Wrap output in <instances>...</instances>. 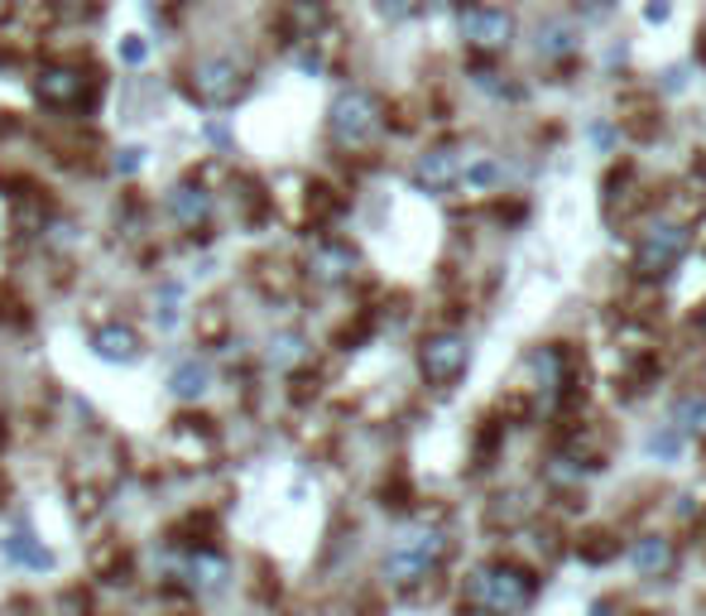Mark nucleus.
I'll list each match as a JSON object with an SVG mask.
<instances>
[{"mask_svg": "<svg viewBox=\"0 0 706 616\" xmlns=\"http://www.w3.org/2000/svg\"><path fill=\"white\" fill-rule=\"evenodd\" d=\"M534 593H539L534 569L510 563V559L476 563L471 579H466V607L481 612V616H514L534 602Z\"/></svg>", "mask_w": 706, "mask_h": 616, "instance_id": "1", "label": "nucleus"}, {"mask_svg": "<svg viewBox=\"0 0 706 616\" xmlns=\"http://www.w3.org/2000/svg\"><path fill=\"white\" fill-rule=\"evenodd\" d=\"M447 530L443 526H409L404 534L394 540V549L384 554V579L399 583V587H414L423 579H433L437 573V563L447 559Z\"/></svg>", "mask_w": 706, "mask_h": 616, "instance_id": "2", "label": "nucleus"}, {"mask_svg": "<svg viewBox=\"0 0 706 616\" xmlns=\"http://www.w3.org/2000/svg\"><path fill=\"white\" fill-rule=\"evenodd\" d=\"M380 126H384V107H380V97H370L366 87L337 91V101L327 107V130H332V140L346 145V150L370 145V140L380 136Z\"/></svg>", "mask_w": 706, "mask_h": 616, "instance_id": "3", "label": "nucleus"}, {"mask_svg": "<svg viewBox=\"0 0 706 616\" xmlns=\"http://www.w3.org/2000/svg\"><path fill=\"white\" fill-rule=\"evenodd\" d=\"M246 91H250L246 68L236 58H226V54H207V58H197L188 68V97L197 101V107H207V111L236 107Z\"/></svg>", "mask_w": 706, "mask_h": 616, "instance_id": "4", "label": "nucleus"}, {"mask_svg": "<svg viewBox=\"0 0 706 616\" xmlns=\"http://www.w3.org/2000/svg\"><path fill=\"white\" fill-rule=\"evenodd\" d=\"M692 246V231L683 221H649L644 231H639V246H634V274H644V280H659V274L677 270V260L687 256Z\"/></svg>", "mask_w": 706, "mask_h": 616, "instance_id": "5", "label": "nucleus"}, {"mask_svg": "<svg viewBox=\"0 0 706 616\" xmlns=\"http://www.w3.org/2000/svg\"><path fill=\"white\" fill-rule=\"evenodd\" d=\"M466 366H471V347H466L461 333H433L423 337L419 347V371L423 381L437 386V390H452L466 376Z\"/></svg>", "mask_w": 706, "mask_h": 616, "instance_id": "6", "label": "nucleus"}, {"mask_svg": "<svg viewBox=\"0 0 706 616\" xmlns=\"http://www.w3.org/2000/svg\"><path fill=\"white\" fill-rule=\"evenodd\" d=\"M461 39L471 48H486V54H504L514 39V15L500 6H486V0H471V6H461Z\"/></svg>", "mask_w": 706, "mask_h": 616, "instance_id": "7", "label": "nucleus"}, {"mask_svg": "<svg viewBox=\"0 0 706 616\" xmlns=\"http://www.w3.org/2000/svg\"><path fill=\"white\" fill-rule=\"evenodd\" d=\"M461 174H466V154L457 145H437L428 154H419L409 183H414L419 193H447V188H457L461 183Z\"/></svg>", "mask_w": 706, "mask_h": 616, "instance_id": "8", "label": "nucleus"}, {"mask_svg": "<svg viewBox=\"0 0 706 616\" xmlns=\"http://www.w3.org/2000/svg\"><path fill=\"white\" fill-rule=\"evenodd\" d=\"M87 73L83 68H68V63H53L34 77V97L44 101V107H77V101L87 97Z\"/></svg>", "mask_w": 706, "mask_h": 616, "instance_id": "9", "label": "nucleus"}, {"mask_svg": "<svg viewBox=\"0 0 706 616\" xmlns=\"http://www.w3.org/2000/svg\"><path fill=\"white\" fill-rule=\"evenodd\" d=\"M0 554L15 563V569H34V573H48L53 563H58V554H53V549L39 540L30 526H15V530H10L6 540H0Z\"/></svg>", "mask_w": 706, "mask_h": 616, "instance_id": "10", "label": "nucleus"}, {"mask_svg": "<svg viewBox=\"0 0 706 616\" xmlns=\"http://www.w3.org/2000/svg\"><path fill=\"white\" fill-rule=\"evenodd\" d=\"M91 352L111 366H130V361H140L144 347H140V333L130 323H106L91 333Z\"/></svg>", "mask_w": 706, "mask_h": 616, "instance_id": "11", "label": "nucleus"}, {"mask_svg": "<svg viewBox=\"0 0 706 616\" xmlns=\"http://www.w3.org/2000/svg\"><path fill=\"white\" fill-rule=\"evenodd\" d=\"M630 563L639 579H663V573H673L677 563V544L669 534H639L634 549H630Z\"/></svg>", "mask_w": 706, "mask_h": 616, "instance_id": "12", "label": "nucleus"}, {"mask_svg": "<svg viewBox=\"0 0 706 616\" xmlns=\"http://www.w3.org/2000/svg\"><path fill=\"white\" fill-rule=\"evenodd\" d=\"M183 579H188L197 593H221L226 579H231V563H226L217 549H193L188 563H183Z\"/></svg>", "mask_w": 706, "mask_h": 616, "instance_id": "13", "label": "nucleus"}, {"mask_svg": "<svg viewBox=\"0 0 706 616\" xmlns=\"http://www.w3.org/2000/svg\"><path fill=\"white\" fill-rule=\"evenodd\" d=\"M169 213L178 227H203L211 217V193L203 183H178V188H169Z\"/></svg>", "mask_w": 706, "mask_h": 616, "instance_id": "14", "label": "nucleus"}, {"mask_svg": "<svg viewBox=\"0 0 706 616\" xmlns=\"http://www.w3.org/2000/svg\"><path fill=\"white\" fill-rule=\"evenodd\" d=\"M308 270H313V280H323V284H341V280H351L356 274V251L351 246H341V241H323L313 251Z\"/></svg>", "mask_w": 706, "mask_h": 616, "instance_id": "15", "label": "nucleus"}, {"mask_svg": "<svg viewBox=\"0 0 706 616\" xmlns=\"http://www.w3.org/2000/svg\"><path fill=\"white\" fill-rule=\"evenodd\" d=\"M211 390V366L207 361H197V357H188L183 366H173V376H169V396L173 400H203Z\"/></svg>", "mask_w": 706, "mask_h": 616, "instance_id": "16", "label": "nucleus"}, {"mask_svg": "<svg viewBox=\"0 0 706 616\" xmlns=\"http://www.w3.org/2000/svg\"><path fill=\"white\" fill-rule=\"evenodd\" d=\"M303 361H308V337L303 333H293L289 327V333L270 337V366L274 371H293V366H303Z\"/></svg>", "mask_w": 706, "mask_h": 616, "instance_id": "17", "label": "nucleus"}, {"mask_svg": "<svg viewBox=\"0 0 706 616\" xmlns=\"http://www.w3.org/2000/svg\"><path fill=\"white\" fill-rule=\"evenodd\" d=\"M673 419H677V429H683V434L706 439V396L677 400V404H673Z\"/></svg>", "mask_w": 706, "mask_h": 616, "instance_id": "18", "label": "nucleus"}, {"mask_svg": "<svg viewBox=\"0 0 706 616\" xmlns=\"http://www.w3.org/2000/svg\"><path fill=\"white\" fill-rule=\"evenodd\" d=\"M289 20L303 39H313V30H323V20H327V6L323 0H289Z\"/></svg>", "mask_w": 706, "mask_h": 616, "instance_id": "19", "label": "nucleus"}, {"mask_svg": "<svg viewBox=\"0 0 706 616\" xmlns=\"http://www.w3.org/2000/svg\"><path fill=\"white\" fill-rule=\"evenodd\" d=\"M539 34H543V39H539V48H543V54H548V58H557V54H577V34H572L567 24L548 20Z\"/></svg>", "mask_w": 706, "mask_h": 616, "instance_id": "20", "label": "nucleus"}, {"mask_svg": "<svg viewBox=\"0 0 706 616\" xmlns=\"http://www.w3.org/2000/svg\"><path fill=\"white\" fill-rule=\"evenodd\" d=\"M144 154H150L144 145H121V150H116V160H111V169H116L121 179H135L140 169H144Z\"/></svg>", "mask_w": 706, "mask_h": 616, "instance_id": "21", "label": "nucleus"}, {"mask_svg": "<svg viewBox=\"0 0 706 616\" xmlns=\"http://www.w3.org/2000/svg\"><path fill=\"white\" fill-rule=\"evenodd\" d=\"M496 179H500L496 160H476V164H466V174H461V183H471V188H490Z\"/></svg>", "mask_w": 706, "mask_h": 616, "instance_id": "22", "label": "nucleus"}, {"mask_svg": "<svg viewBox=\"0 0 706 616\" xmlns=\"http://www.w3.org/2000/svg\"><path fill=\"white\" fill-rule=\"evenodd\" d=\"M649 449H654L659 457H677V453H683V429H677V424H669V429H663V434H654V439H649Z\"/></svg>", "mask_w": 706, "mask_h": 616, "instance_id": "23", "label": "nucleus"}, {"mask_svg": "<svg viewBox=\"0 0 706 616\" xmlns=\"http://www.w3.org/2000/svg\"><path fill=\"white\" fill-rule=\"evenodd\" d=\"M419 10H423V0H380V15L384 20H414L419 15Z\"/></svg>", "mask_w": 706, "mask_h": 616, "instance_id": "24", "label": "nucleus"}, {"mask_svg": "<svg viewBox=\"0 0 706 616\" xmlns=\"http://www.w3.org/2000/svg\"><path fill=\"white\" fill-rule=\"evenodd\" d=\"M582 554H586V563H606V559H616V540H610V534H591V544H586Z\"/></svg>", "mask_w": 706, "mask_h": 616, "instance_id": "25", "label": "nucleus"}, {"mask_svg": "<svg viewBox=\"0 0 706 616\" xmlns=\"http://www.w3.org/2000/svg\"><path fill=\"white\" fill-rule=\"evenodd\" d=\"M144 54H150V48H144V39H140V34H130L126 44H121V63H130V68H140Z\"/></svg>", "mask_w": 706, "mask_h": 616, "instance_id": "26", "label": "nucleus"}, {"mask_svg": "<svg viewBox=\"0 0 706 616\" xmlns=\"http://www.w3.org/2000/svg\"><path fill=\"white\" fill-rule=\"evenodd\" d=\"M591 145H601V150H610V145H616V126L596 121V126H591Z\"/></svg>", "mask_w": 706, "mask_h": 616, "instance_id": "27", "label": "nucleus"}, {"mask_svg": "<svg viewBox=\"0 0 706 616\" xmlns=\"http://www.w3.org/2000/svg\"><path fill=\"white\" fill-rule=\"evenodd\" d=\"M203 136L211 140V145H226V140H231V136H226V126H217V121H211V126L203 130Z\"/></svg>", "mask_w": 706, "mask_h": 616, "instance_id": "28", "label": "nucleus"}, {"mask_svg": "<svg viewBox=\"0 0 706 616\" xmlns=\"http://www.w3.org/2000/svg\"><path fill=\"white\" fill-rule=\"evenodd\" d=\"M591 616H616V612H610V607H591Z\"/></svg>", "mask_w": 706, "mask_h": 616, "instance_id": "29", "label": "nucleus"}, {"mask_svg": "<svg viewBox=\"0 0 706 616\" xmlns=\"http://www.w3.org/2000/svg\"><path fill=\"white\" fill-rule=\"evenodd\" d=\"M702 333H706V313H702Z\"/></svg>", "mask_w": 706, "mask_h": 616, "instance_id": "30", "label": "nucleus"}, {"mask_svg": "<svg viewBox=\"0 0 706 616\" xmlns=\"http://www.w3.org/2000/svg\"><path fill=\"white\" fill-rule=\"evenodd\" d=\"M0 10H6V6H0Z\"/></svg>", "mask_w": 706, "mask_h": 616, "instance_id": "31", "label": "nucleus"}]
</instances>
